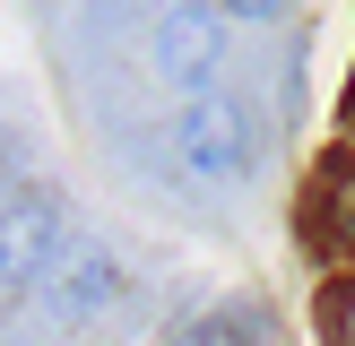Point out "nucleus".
<instances>
[{
    "mask_svg": "<svg viewBox=\"0 0 355 346\" xmlns=\"http://www.w3.org/2000/svg\"><path fill=\"white\" fill-rule=\"evenodd\" d=\"M121 286H130V277H121L113 242H69V251L35 277L26 311H35V329H52V338H78V329H96L104 311L121 303Z\"/></svg>",
    "mask_w": 355,
    "mask_h": 346,
    "instance_id": "nucleus-1",
    "label": "nucleus"
},
{
    "mask_svg": "<svg viewBox=\"0 0 355 346\" xmlns=\"http://www.w3.org/2000/svg\"><path fill=\"white\" fill-rule=\"evenodd\" d=\"M225 69V9L217 0H165L148 17V78L173 95H208Z\"/></svg>",
    "mask_w": 355,
    "mask_h": 346,
    "instance_id": "nucleus-2",
    "label": "nucleus"
},
{
    "mask_svg": "<svg viewBox=\"0 0 355 346\" xmlns=\"http://www.w3.org/2000/svg\"><path fill=\"white\" fill-rule=\"evenodd\" d=\"M173 156H182V173L200 190H234L243 173H252V113H243V95H225V86L182 95V113H173Z\"/></svg>",
    "mask_w": 355,
    "mask_h": 346,
    "instance_id": "nucleus-3",
    "label": "nucleus"
},
{
    "mask_svg": "<svg viewBox=\"0 0 355 346\" xmlns=\"http://www.w3.org/2000/svg\"><path fill=\"white\" fill-rule=\"evenodd\" d=\"M61 251H69V234H61V199H52L44 182H26V173H17V182H9V225H0V277H9L17 303L35 294V277H44Z\"/></svg>",
    "mask_w": 355,
    "mask_h": 346,
    "instance_id": "nucleus-4",
    "label": "nucleus"
},
{
    "mask_svg": "<svg viewBox=\"0 0 355 346\" xmlns=\"http://www.w3.org/2000/svg\"><path fill=\"white\" fill-rule=\"evenodd\" d=\"M321 199H329V234L355 242V156H329L321 165Z\"/></svg>",
    "mask_w": 355,
    "mask_h": 346,
    "instance_id": "nucleus-5",
    "label": "nucleus"
},
{
    "mask_svg": "<svg viewBox=\"0 0 355 346\" xmlns=\"http://www.w3.org/2000/svg\"><path fill=\"white\" fill-rule=\"evenodd\" d=\"M173 346H260V329H252V311H217V320H191Z\"/></svg>",
    "mask_w": 355,
    "mask_h": 346,
    "instance_id": "nucleus-6",
    "label": "nucleus"
},
{
    "mask_svg": "<svg viewBox=\"0 0 355 346\" xmlns=\"http://www.w3.org/2000/svg\"><path fill=\"white\" fill-rule=\"evenodd\" d=\"M329 320H338V346H355V286L338 294V303H329Z\"/></svg>",
    "mask_w": 355,
    "mask_h": 346,
    "instance_id": "nucleus-7",
    "label": "nucleus"
},
{
    "mask_svg": "<svg viewBox=\"0 0 355 346\" xmlns=\"http://www.w3.org/2000/svg\"><path fill=\"white\" fill-rule=\"evenodd\" d=\"M217 9H225V17H277L286 0H217Z\"/></svg>",
    "mask_w": 355,
    "mask_h": 346,
    "instance_id": "nucleus-8",
    "label": "nucleus"
}]
</instances>
